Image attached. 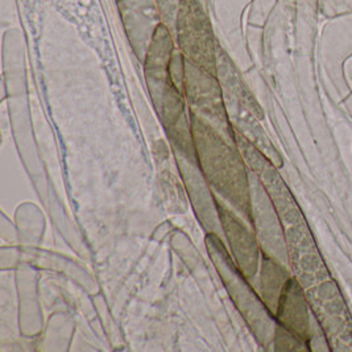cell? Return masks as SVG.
<instances>
[{
  "label": "cell",
  "mask_w": 352,
  "mask_h": 352,
  "mask_svg": "<svg viewBox=\"0 0 352 352\" xmlns=\"http://www.w3.org/2000/svg\"><path fill=\"white\" fill-rule=\"evenodd\" d=\"M218 217L221 219L224 235L231 247V254L241 268V272L250 277L256 271V245L251 234L247 231L241 219L228 208L224 206L219 199H215Z\"/></svg>",
  "instance_id": "obj_2"
},
{
  "label": "cell",
  "mask_w": 352,
  "mask_h": 352,
  "mask_svg": "<svg viewBox=\"0 0 352 352\" xmlns=\"http://www.w3.org/2000/svg\"><path fill=\"white\" fill-rule=\"evenodd\" d=\"M192 116L195 151L202 175L215 192H219L234 208L248 215V185L239 156L199 116L194 113Z\"/></svg>",
  "instance_id": "obj_1"
},
{
  "label": "cell",
  "mask_w": 352,
  "mask_h": 352,
  "mask_svg": "<svg viewBox=\"0 0 352 352\" xmlns=\"http://www.w3.org/2000/svg\"><path fill=\"white\" fill-rule=\"evenodd\" d=\"M161 192L168 210L175 212H185L188 204L181 188L179 181L170 172H165L160 176Z\"/></svg>",
  "instance_id": "obj_3"
}]
</instances>
